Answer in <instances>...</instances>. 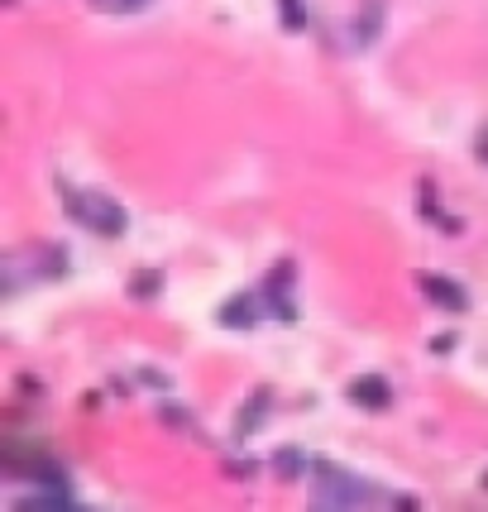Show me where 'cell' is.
<instances>
[{"instance_id":"cell-7","label":"cell","mask_w":488,"mask_h":512,"mask_svg":"<svg viewBox=\"0 0 488 512\" xmlns=\"http://www.w3.org/2000/svg\"><path fill=\"white\" fill-rule=\"evenodd\" d=\"M484 158H488V134H484Z\"/></svg>"},{"instance_id":"cell-4","label":"cell","mask_w":488,"mask_h":512,"mask_svg":"<svg viewBox=\"0 0 488 512\" xmlns=\"http://www.w3.org/2000/svg\"><path fill=\"white\" fill-rule=\"evenodd\" d=\"M350 398H355L359 407L378 412V407H388V398H393V393H388V379H374V374H369V379L350 383Z\"/></svg>"},{"instance_id":"cell-5","label":"cell","mask_w":488,"mask_h":512,"mask_svg":"<svg viewBox=\"0 0 488 512\" xmlns=\"http://www.w3.org/2000/svg\"><path fill=\"white\" fill-rule=\"evenodd\" d=\"M221 321H225V326H249V321H254V312H249V297H235V302L221 312Z\"/></svg>"},{"instance_id":"cell-1","label":"cell","mask_w":488,"mask_h":512,"mask_svg":"<svg viewBox=\"0 0 488 512\" xmlns=\"http://www.w3.org/2000/svg\"><path fill=\"white\" fill-rule=\"evenodd\" d=\"M67 216L96 230V235H125V225H130V216L101 192H67Z\"/></svg>"},{"instance_id":"cell-3","label":"cell","mask_w":488,"mask_h":512,"mask_svg":"<svg viewBox=\"0 0 488 512\" xmlns=\"http://www.w3.org/2000/svg\"><path fill=\"white\" fill-rule=\"evenodd\" d=\"M422 292L441 307V312H465L469 307V297H465V288H455V283H445V278H436V273H426L422 278Z\"/></svg>"},{"instance_id":"cell-6","label":"cell","mask_w":488,"mask_h":512,"mask_svg":"<svg viewBox=\"0 0 488 512\" xmlns=\"http://www.w3.org/2000/svg\"><path fill=\"white\" fill-rule=\"evenodd\" d=\"M106 5H111V10H144L149 0H106Z\"/></svg>"},{"instance_id":"cell-2","label":"cell","mask_w":488,"mask_h":512,"mask_svg":"<svg viewBox=\"0 0 488 512\" xmlns=\"http://www.w3.org/2000/svg\"><path fill=\"white\" fill-rule=\"evenodd\" d=\"M316 479H321V493H316V498H321L326 508H345V503H359V498H355L359 484H355V479H345L340 469L316 465Z\"/></svg>"}]
</instances>
